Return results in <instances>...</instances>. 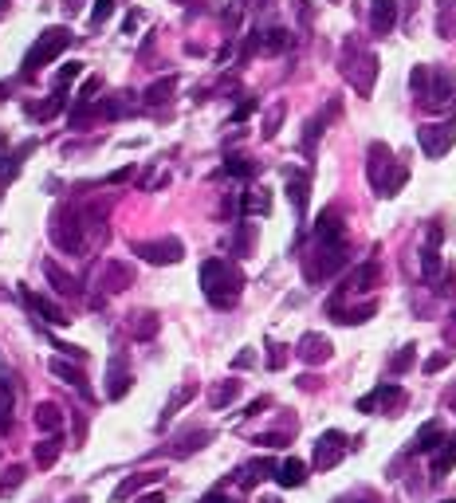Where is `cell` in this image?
<instances>
[{"instance_id": "obj_1", "label": "cell", "mask_w": 456, "mask_h": 503, "mask_svg": "<svg viewBox=\"0 0 456 503\" xmlns=\"http://www.w3.org/2000/svg\"><path fill=\"white\" fill-rule=\"evenodd\" d=\"M201 287H205V295L217 307H228V303H236V295H240V271L232 264H224V260H208L201 267Z\"/></svg>"}, {"instance_id": "obj_2", "label": "cell", "mask_w": 456, "mask_h": 503, "mask_svg": "<svg viewBox=\"0 0 456 503\" xmlns=\"http://www.w3.org/2000/svg\"><path fill=\"white\" fill-rule=\"evenodd\" d=\"M417 142H421V149H425L429 158H441L452 146V126H421Z\"/></svg>"}, {"instance_id": "obj_3", "label": "cell", "mask_w": 456, "mask_h": 503, "mask_svg": "<svg viewBox=\"0 0 456 503\" xmlns=\"http://www.w3.org/2000/svg\"><path fill=\"white\" fill-rule=\"evenodd\" d=\"M67 43V32L63 28H51L48 36L40 40V48H32V55H28V67H43V63L51 60V55H60V48Z\"/></svg>"}, {"instance_id": "obj_4", "label": "cell", "mask_w": 456, "mask_h": 503, "mask_svg": "<svg viewBox=\"0 0 456 503\" xmlns=\"http://www.w3.org/2000/svg\"><path fill=\"white\" fill-rule=\"evenodd\" d=\"M338 456H342V433H327L315 448V464L318 468H330V464H338Z\"/></svg>"}, {"instance_id": "obj_5", "label": "cell", "mask_w": 456, "mask_h": 503, "mask_svg": "<svg viewBox=\"0 0 456 503\" xmlns=\"http://www.w3.org/2000/svg\"><path fill=\"white\" fill-rule=\"evenodd\" d=\"M397 24V4L394 0H374V32L377 36H389Z\"/></svg>"}, {"instance_id": "obj_6", "label": "cell", "mask_w": 456, "mask_h": 503, "mask_svg": "<svg viewBox=\"0 0 456 503\" xmlns=\"http://www.w3.org/2000/svg\"><path fill=\"white\" fill-rule=\"evenodd\" d=\"M303 480H307L303 460H283V464H279V483H283V488H299Z\"/></svg>"}, {"instance_id": "obj_7", "label": "cell", "mask_w": 456, "mask_h": 503, "mask_svg": "<svg viewBox=\"0 0 456 503\" xmlns=\"http://www.w3.org/2000/svg\"><path fill=\"white\" fill-rule=\"evenodd\" d=\"M299 354L307 358V362H323V358L330 354V342H327V338H318V335H307V338H303V350H299Z\"/></svg>"}, {"instance_id": "obj_8", "label": "cell", "mask_w": 456, "mask_h": 503, "mask_svg": "<svg viewBox=\"0 0 456 503\" xmlns=\"http://www.w3.org/2000/svg\"><path fill=\"white\" fill-rule=\"evenodd\" d=\"M142 252H149V260H158V264H161V260L173 264V260L181 256V244H177V240H166V244H146Z\"/></svg>"}, {"instance_id": "obj_9", "label": "cell", "mask_w": 456, "mask_h": 503, "mask_svg": "<svg viewBox=\"0 0 456 503\" xmlns=\"http://www.w3.org/2000/svg\"><path fill=\"white\" fill-rule=\"evenodd\" d=\"M436 441H445V433H441V424H425L421 433H417V441H413V448L417 452H429V448H436Z\"/></svg>"}, {"instance_id": "obj_10", "label": "cell", "mask_w": 456, "mask_h": 503, "mask_svg": "<svg viewBox=\"0 0 456 503\" xmlns=\"http://www.w3.org/2000/svg\"><path fill=\"white\" fill-rule=\"evenodd\" d=\"M288 193H291V201H295V208L303 213V208H307V177H303V173H299V177H291V181H288Z\"/></svg>"}, {"instance_id": "obj_11", "label": "cell", "mask_w": 456, "mask_h": 503, "mask_svg": "<svg viewBox=\"0 0 456 503\" xmlns=\"http://www.w3.org/2000/svg\"><path fill=\"white\" fill-rule=\"evenodd\" d=\"M452 460H456V448H452V444H445V448H441V456L433 460V476H445L448 468H452Z\"/></svg>"}, {"instance_id": "obj_12", "label": "cell", "mask_w": 456, "mask_h": 503, "mask_svg": "<svg viewBox=\"0 0 456 503\" xmlns=\"http://www.w3.org/2000/svg\"><path fill=\"white\" fill-rule=\"evenodd\" d=\"M40 424H43V429H60V413H55V405H43V409H40Z\"/></svg>"}, {"instance_id": "obj_13", "label": "cell", "mask_w": 456, "mask_h": 503, "mask_svg": "<svg viewBox=\"0 0 456 503\" xmlns=\"http://www.w3.org/2000/svg\"><path fill=\"white\" fill-rule=\"evenodd\" d=\"M55 452H60V444H51V441H48L40 452H36V464H40V468H48V464L55 460Z\"/></svg>"}, {"instance_id": "obj_14", "label": "cell", "mask_w": 456, "mask_h": 503, "mask_svg": "<svg viewBox=\"0 0 456 503\" xmlns=\"http://www.w3.org/2000/svg\"><path fill=\"white\" fill-rule=\"evenodd\" d=\"M55 374H60V377H67L71 385H79V389H83V374H79V370H67L63 362H55Z\"/></svg>"}, {"instance_id": "obj_15", "label": "cell", "mask_w": 456, "mask_h": 503, "mask_svg": "<svg viewBox=\"0 0 456 503\" xmlns=\"http://www.w3.org/2000/svg\"><path fill=\"white\" fill-rule=\"evenodd\" d=\"M232 397H236V382L224 385V389H217V394H213V405H224V401H232Z\"/></svg>"}, {"instance_id": "obj_16", "label": "cell", "mask_w": 456, "mask_h": 503, "mask_svg": "<svg viewBox=\"0 0 456 503\" xmlns=\"http://www.w3.org/2000/svg\"><path fill=\"white\" fill-rule=\"evenodd\" d=\"M228 173H240V177H248V173H252V166H248L244 158H236V161H228Z\"/></svg>"}, {"instance_id": "obj_17", "label": "cell", "mask_w": 456, "mask_h": 503, "mask_svg": "<svg viewBox=\"0 0 456 503\" xmlns=\"http://www.w3.org/2000/svg\"><path fill=\"white\" fill-rule=\"evenodd\" d=\"M409 362H413V346H405V350H401V354L394 358V370H405Z\"/></svg>"}, {"instance_id": "obj_18", "label": "cell", "mask_w": 456, "mask_h": 503, "mask_svg": "<svg viewBox=\"0 0 456 503\" xmlns=\"http://www.w3.org/2000/svg\"><path fill=\"white\" fill-rule=\"evenodd\" d=\"M138 503H166V495H161V492H149V495H142Z\"/></svg>"}, {"instance_id": "obj_19", "label": "cell", "mask_w": 456, "mask_h": 503, "mask_svg": "<svg viewBox=\"0 0 456 503\" xmlns=\"http://www.w3.org/2000/svg\"><path fill=\"white\" fill-rule=\"evenodd\" d=\"M448 401H452V405H456V394H452V397H448Z\"/></svg>"}]
</instances>
